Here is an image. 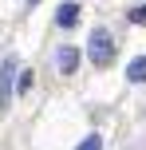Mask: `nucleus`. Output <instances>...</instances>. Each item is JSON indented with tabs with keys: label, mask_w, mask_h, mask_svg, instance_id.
Returning <instances> with one entry per match:
<instances>
[{
	"label": "nucleus",
	"mask_w": 146,
	"mask_h": 150,
	"mask_svg": "<svg viewBox=\"0 0 146 150\" xmlns=\"http://www.w3.org/2000/svg\"><path fill=\"white\" fill-rule=\"evenodd\" d=\"M87 59H91L95 67H111V59H115V44H111V32L95 28L91 44H87Z\"/></svg>",
	"instance_id": "obj_1"
},
{
	"label": "nucleus",
	"mask_w": 146,
	"mask_h": 150,
	"mask_svg": "<svg viewBox=\"0 0 146 150\" xmlns=\"http://www.w3.org/2000/svg\"><path fill=\"white\" fill-rule=\"evenodd\" d=\"M16 75H20V67H16V59L8 55L4 63H0V111H8V99H12V87H16Z\"/></svg>",
	"instance_id": "obj_2"
},
{
	"label": "nucleus",
	"mask_w": 146,
	"mask_h": 150,
	"mask_svg": "<svg viewBox=\"0 0 146 150\" xmlns=\"http://www.w3.org/2000/svg\"><path fill=\"white\" fill-rule=\"evenodd\" d=\"M55 63H59V71H63V75H71V71L79 67V52H75V47H59Z\"/></svg>",
	"instance_id": "obj_3"
},
{
	"label": "nucleus",
	"mask_w": 146,
	"mask_h": 150,
	"mask_svg": "<svg viewBox=\"0 0 146 150\" xmlns=\"http://www.w3.org/2000/svg\"><path fill=\"white\" fill-rule=\"evenodd\" d=\"M126 79L130 83H146V55H138V59L126 63Z\"/></svg>",
	"instance_id": "obj_4"
},
{
	"label": "nucleus",
	"mask_w": 146,
	"mask_h": 150,
	"mask_svg": "<svg viewBox=\"0 0 146 150\" xmlns=\"http://www.w3.org/2000/svg\"><path fill=\"white\" fill-rule=\"evenodd\" d=\"M55 20H59V28H75V24H79V4H63Z\"/></svg>",
	"instance_id": "obj_5"
},
{
	"label": "nucleus",
	"mask_w": 146,
	"mask_h": 150,
	"mask_svg": "<svg viewBox=\"0 0 146 150\" xmlns=\"http://www.w3.org/2000/svg\"><path fill=\"white\" fill-rule=\"evenodd\" d=\"M32 83H36V75H32V71H20V75H16V91H20V95H28Z\"/></svg>",
	"instance_id": "obj_6"
},
{
	"label": "nucleus",
	"mask_w": 146,
	"mask_h": 150,
	"mask_svg": "<svg viewBox=\"0 0 146 150\" xmlns=\"http://www.w3.org/2000/svg\"><path fill=\"white\" fill-rule=\"evenodd\" d=\"M75 150H103V138H99V134H87V138H83V142H79Z\"/></svg>",
	"instance_id": "obj_7"
},
{
	"label": "nucleus",
	"mask_w": 146,
	"mask_h": 150,
	"mask_svg": "<svg viewBox=\"0 0 146 150\" xmlns=\"http://www.w3.org/2000/svg\"><path fill=\"white\" fill-rule=\"evenodd\" d=\"M130 20H134V24H146V8H134V12H130Z\"/></svg>",
	"instance_id": "obj_8"
}]
</instances>
